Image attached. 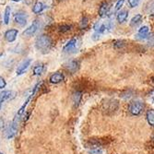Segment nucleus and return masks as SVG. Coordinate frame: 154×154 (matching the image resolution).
I'll list each match as a JSON object with an SVG mask.
<instances>
[{
    "mask_svg": "<svg viewBox=\"0 0 154 154\" xmlns=\"http://www.w3.org/2000/svg\"><path fill=\"white\" fill-rule=\"evenodd\" d=\"M17 131H18V125L12 123L8 128V129L6 130V137L8 138H12L14 136L16 135Z\"/></svg>",
    "mask_w": 154,
    "mask_h": 154,
    "instance_id": "1a4fd4ad",
    "label": "nucleus"
},
{
    "mask_svg": "<svg viewBox=\"0 0 154 154\" xmlns=\"http://www.w3.org/2000/svg\"><path fill=\"white\" fill-rule=\"evenodd\" d=\"M65 66H66V68L69 72L75 73L79 67V63L78 61H76V60H72L70 62H68L67 64H66Z\"/></svg>",
    "mask_w": 154,
    "mask_h": 154,
    "instance_id": "9d476101",
    "label": "nucleus"
},
{
    "mask_svg": "<svg viewBox=\"0 0 154 154\" xmlns=\"http://www.w3.org/2000/svg\"><path fill=\"white\" fill-rule=\"evenodd\" d=\"M18 33L19 32L15 29H10L8 31H7L5 32V39L9 42V43H12V42H14L16 40L17 36H18Z\"/></svg>",
    "mask_w": 154,
    "mask_h": 154,
    "instance_id": "0eeeda50",
    "label": "nucleus"
},
{
    "mask_svg": "<svg viewBox=\"0 0 154 154\" xmlns=\"http://www.w3.org/2000/svg\"><path fill=\"white\" fill-rule=\"evenodd\" d=\"M149 28L148 26H143L138 30V34L137 36L139 39H145L148 37L147 35L149 34Z\"/></svg>",
    "mask_w": 154,
    "mask_h": 154,
    "instance_id": "ddd939ff",
    "label": "nucleus"
},
{
    "mask_svg": "<svg viewBox=\"0 0 154 154\" xmlns=\"http://www.w3.org/2000/svg\"><path fill=\"white\" fill-rule=\"evenodd\" d=\"M71 30V26L70 25H62L59 27V31L61 32H69Z\"/></svg>",
    "mask_w": 154,
    "mask_h": 154,
    "instance_id": "b1692460",
    "label": "nucleus"
},
{
    "mask_svg": "<svg viewBox=\"0 0 154 154\" xmlns=\"http://www.w3.org/2000/svg\"><path fill=\"white\" fill-rule=\"evenodd\" d=\"M99 39H100V33L96 32V33H94V34L92 35V40L97 41V40H99Z\"/></svg>",
    "mask_w": 154,
    "mask_h": 154,
    "instance_id": "c85d7f7f",
    "label": "nucleus"
},
{
    "mask_svg": "<svg viewBox=\"0 0 154 154\" xmlns=\"http://www.w3.org/2000/svg\"><path fill=\"white\" fill-rule=\"evenodd\" d=\"M108 10H109V5L106 1L103 2L99 8V15L100 17L103 18L107 15V13H108Z\"/></svg>",
    "mask_w": 154,
    "mask_h": 154,
    "instance_id": "f8f14e48",
    "label": "nucleus"
},
{
    "mask_svg": "<svg viewBox=\"0 0 154 154\" xmlns=\"http://www.w3.org/2000/svg\"><path fill=\"white\" fill-rule=\"evenodd\" d=\"M39 29V24H38V21L35 20L30 27H28L27 29L23 32V35H26L28 37L30 36H32Z\"/></svg>",
    "mask_w": 154,
    "mask_h": 154,
    "instance_id": "423d86ee",
    "label": "nucleus"
},
{
    "mask_svg": "<svg viewBox=\"0 0 154 154\" xmlns=\"http://www.w3.org/2000/svg\"><path fill=\"white\" fill-rule=\"evenodd\" d=\"M14 20H15L16 23H18L20 26H24L27 23L28 20V15L26 12L23 11H20L18 13H16L15 17H14Z\"/></svg>",
    "mask_w": 154,
    "mask_h": 154,
    "instance_id": "39448f33",
    "label": "nucleus"
},
{
    "mask_svg": "<svg viewBox=\"0 0 154 154\" xmlns=\"http://www.w3.org/2000/svg\"><path fill=\"white\" fill-rule=\"evenodd\" d=\"M10 13H11V8L10 7H7L4 12V22L5 24H8L9 20H10Z\"/></svg>",
    "mask_w": 154,
    "mask_h": 154,
    "instance_id": "6ab92c4d",
    "label": "nucleus"
},
{
    "mask_svg": "<svg viewBox=\"0 0 154 154\" xmlns=\"http://www.w3.org/2000/svg\"><path fill=\"white\" fill-rule=\"evenodd\" d=\"M4 128V120L2 118H0V128Z\"/></svg>",
    "mask_w": 154,
    "mask_h": 154,
    "instance_id": "c756f323",
    "label": "nucleus"
},
{
    "mask_svg": "<svg viewBox=\"0 0 154 154\" xmlns=\"http://www.w3.org/2000/svg\"><path fill=\"white\" fill-rule=\"evenodd\" d=\"M13 92L11 91H4L3 92L0 93V103H3L4 101L9 99L12 97Z\"/></svg>",
    "mask_w": 154,
    "mask_h": 154,
    "instance_id": "a211bd4d",
    "label": "nucleus"
},
{
    "mask_svg": "<svg viewBox=\"0 0 154 154\" xmlns=\"http://www.w3.org/2000/svg\"><path fill=\"white\" fill-rule=\"evenodd\" d=\"M141 20H142V15H140V14H137V15H136V16H134L132 18V20H131V25L134 26V25L138 24L139 22L141 21Z\"/></svg>",
    "mask_w": 154,
    "mask_h": 154,
    "instance_id": "412c9836",
    "label": "nucleus"
},
{
    "mask_svg": "<svg viewBox=\"0 0 154 154\" xmlns=\"http://www.w3.org/2000/svg\"><path fill=\"white\" fill-rule=\"evenodd\" d=\"M124 3H125V0H118L117 3H116V8H115V9H116V10L121 9V8L123 7Z\"/></svg>",
    "mask_w": 154,
    "mask_h": 154,
    "instance_id": "bb28decb",
    "label": "nucleus"
},
{
    "mask_svg": "<svg viewBox=\"0 0 154 154\" xmlns=\"http://www.w3.org/2000/svg\"><path fill=\"white\" fill-rule=\"evenodd\" d=\"M32 64V59L31 58H28V59H25L24 61H22L17 67V75L18 76H20L22 75L25 71H27V69L29 68V66H31Z\"/></svg>",
    "mask_w": 154,
    "mask_h": 154,
    "instance_id": "20e7f679",
    "label": "nucleus"
},
{
    "mask_svg": "<svg viewBox=\"0 0 154 154\" xmlns=\"http://www.w3.org/2000/svg\"><path fill=\"white\" fill-rule=\"evenodd\" d=\"M44 71H45V65L44 64L37 65L33 68V75L34 76H40L44 73Z\"/></svg>",
    "mask_w": 154,
    "mask_h": 154,
    "instance_id": "2eb2a0df",
    "label": "nucleus"
},
{
    "mask_svg": "<svg viewBox=\"0 0 154 154\" xmlns=\"http://www.w3.org/2000/svg\"><path fill=\"white\" fill-rule=\"evenodd\" d=\"M2 55H3V54H2V53H0V57H1Z\"/></svg>",
    "mask_w": 154,
    "mask_h": 154,
    "instance_id": "2f4dec72",
    "label": "nucleus"
},
{
    "mask_svg": "<svg viewBox=\"0 0 154 154\" xmlns=\"http://www.w3.org/2000/svg\"><path fill=\"white\" fill-rule=\"evenodd\" d=\"M40 86H41V83H37L36 85L33 87L32 91L31 92V94H30L29 96H28V98L26 99V101L24 102V103L21 105V107H20V110L18 111V113H17V115H16V116H15V119H14V121H13V123H14V124L18 125V123H19V120H20V116L23 115L24 111H25L26 107L28 106V104H29V103L32 101L33 97H34V95L36 94V91H37V90H38V88H39Z\"/></svg>",
    "mask_w": 154,
    "mask_h": 154,
    "instance_id": "f03ea898",
    "label": "nucleus"
},
{
    "mask_svg": "<svg viewBox=\"0 0 154 154\" xmlns=\"http://www.w3.org/2000/svg\"><path fill=\"white\" fill-rule=\"evenodd\" d=\"M13 1H15V2H19V1H20V0H13Z\"/></svg>",
    "mask_w": 154,
    "mask_h": 154,
    "instance_id": "7c9ffc66",
    "label": "nucleus"
},
{
    "mask_svg": "<svg viewBox=\"0 0 154 154\" xmlns=\"http://www.w3.org/2000/svg\"><path fill=\"white\" fill-rule=\"evenodd\" d=\"M88 25H89V20H88V18H86V17H84L82 20H81V21H80V23H79V27H80V29H86V28L88 27Z\"/></svg>",
    "mask_w": 154,
    "mask_h": 154,
    "instance_id": "4be33fe9",
    "label": "nucleus"
},
{
    "mask_svg": "<svg viewBox=\"0 0 154 154\" xmlns=\"http://www.w3.org/2000/svg\"><path fill=\"white\" fill-rule=\"evenodd\" d=\"M6 86H7V82H6L5 79H4L3 77L0 76V90H1V89H4Z\"/></svg>",
    "mask_w": 154,
    "mask_h": 154,
    "instance_id": "a878e982",
    "label": "nucleus"
},
{
    "mask_svg": "<svg viewBox=\"0 0 154 154\" xmlns=\"http://www.w3.org/2000/svg\"><path fill=\"white\" fill-rule=\"evenodd\" d=\"M53 45V41L50 36L43 34L37 37L35 41V46L38 50L43 53H47Z\"/></svg>",
    "mask_w": 154,
    "mask_h": 154,
    "instance_id": "f257e3e1",
    "label": "nucleus"
},
{
    "mask_svg": "<svg viewBox=\"0 0 154 154\" xmlns=\"http://www.w3.org/2000/svg\"><path fill=\"white\" fill-rule=\"evenodd\" d=\"M45 8V6L43 3H42V2H37V3L34 4V6L32 8V11L35 14H39V13H41L42 11H43Z\"/></svg>",
    "mask_w": 154,
    "mask_h": 154,
    "instance_id": "f3484780",
    "label": "nucleus"
},
{
    "mask_svg": "<svg viewBox=\"0 0 154 154\" xmlns=\"http://www.w3.org/2000/svg\"><path fill=\"white\" fill-rule=\"evenodd\" d=\"M76 46H77V40L76 39H72L64 46L63 51L65 53H71L73 50H75Z\"/></svg>",
    "mask_w": 154,
    "mask_h": 154,
    "instance_id": "9b49d317",
    "label": "nucleus"
},
{
    "mask_svg": "<svg viewBox=\"0 0 154 154\" xmlns=\"http://www.w3.org/2000/svg\"><path fill=\"white\" fill-rule=\"evenodd\" d=\"M144 103L141 101H133L129 103L128 111L132 116H139L144 110Z\"/></svg>",
    "mask_w": 154,
    "mask_h": 154,
    "instance_id": "7ed1b4c3",
    "label": "nucleus"
},
{
    "mask_svg": "<svg viewBox=\"0 0 154 154\" xmlns=\"http://www.w3.org/2000/svg\"><path fill=\"white\" fill-rule=\"evenodd\" d=\"M113 44H114V46H115L116 48H122V47H124V45H125V41L117 40V41H115Z\"/></svg>",
    "mask_w": 154,
    "mask_h": 154,
    "instance_id": "5701e85b",
    "label": "nucleus"
},
{
    "mask_svg": "<svg viewBox=\"0 0 154 154\" xmlns=\"http://www.w3.org/2000/svg\"><path fill=\"white\" fill-rule=\"evenodd\" d=\"M146 118H147V121H148L149 125H150L151 127H153V124H154V111L152 109L147 111Z\"/></svg>",
    "mask_w": 154,
    "mask_h": 154,
    "instance_id": "dca6fc26",
    "label": "nucleus"
},
{
    "mask_svg": "<svg viewBox=\"0 0 154 154\" xmlns=\"http://www.w3.org/2000/svg\"><path fill=\"white\" fill-rule=\"evenodd\" d=\"M1 104H2V103H0V108H1Z\"/></svg>",
    "mask_w": 154,
    "mask_h": 154,
    "instance_id": "473e14b6",
    "label": "nucleus"
},
{
    "mask_svg": "<svg viewBox=\"0 0 154 154\" xmlns=\"http://www.w3.org/2000/svg\"><path fill=\"white\" fill-rule=\"evenodd\" d=\"M81 96H82L81 92H79V91H76L73 94V103H74L75 107L79 105V102L81 100Z\"/></svg>",
    "mask_w": 154,
    "mask_h": 154,
    "instance_id": "aec40b11",
    "label": "nucleus"
},
{
    "mask_svg": "<svg viewBox=\"0 0 154 154\" xmlns=\"http://www.w3.org/2000/svg\"><path fill=\"white\" fill-rule=\"evenodd\" d=\"M140 0H128V4L131 8H136Z\"/></svg>",
    "mask_w": 154,
    "mask_h": 154,
    "instance_id": "393cba45",
    "label": "nucleus"
},
{
    "mask_svg": "<svg viewBox=\"0 0 154 154\" xmlns=\"http://www.w3.org/2000/svg\"><path fill=\"white\" fill-rule=\"evenodd\" d=\"M128 11H127V10H122V11H120L117 14V17H116L117 21L119 23H123L124 21H125V20L128 19Z\"/></svg>",
    "mask_w": 154,
    "mask_h": 154,
    "instance_id": "4468645a",
    "label": "nucleus"
},
{
    "mask_svg": "<svg viewBox=\"0 0 154 154\" xmlns=\"http://www.w3.org/2000/svg\"><path fill=\"white\" fill-rule=\"evenodd\" d=\"M0 154H2V152H1V151H0Z\"/></svg>",
    "mask_w": 154,
    "mask_h": 154,
    "instance_id": "72a5a7b5",
    "label": "nucleus"
},
{
    "mask_svg": "<svg viewBox=\"0 0 154 154\" xmlns=\"http://www.w3.org/2000/svg\"><path fill=\"white\" fill-rule=\"evenodd\" d=\"M90 154H103V150L99 148H95L90 151Z\"/></svg>",
    "mask_w": 154,
    "mask_h": 154,
    "instance_id": "cd10ccee",
    "label": "nucleus"
},
{
    "mask_svg": "<svg viewBox=\"0 0 154 154\" xmlns=\"http://www.w3.org/2000/svg\"><path fill=\"white\" fill-rule=\"evenodd\" d=\"M65 77L62 73L60 72H55L54 74H52L49 78V80L52 84H58L60 82H62L64 80Z\"/></svg>",
    "mask_w": 154,
    "mask_h": 154,
    "instance_id": "6e6552de",
    "label": "nucleus"
}]
</instances>
